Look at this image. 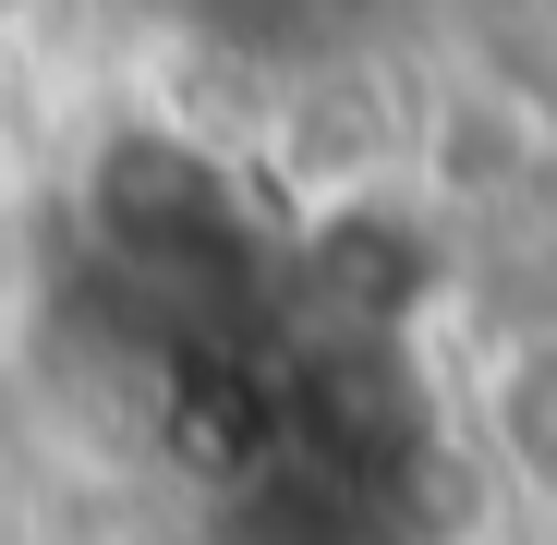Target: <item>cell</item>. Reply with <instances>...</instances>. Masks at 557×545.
<instances>
[{"instance_id": "3", "label": "cell", "mask_w": 557, "mask_h": 545, "mask_svg": "<svg viewBox=\"0 0 557 545\" xmlns=\"http://www.w3.org/2000/svg\"><path fill=\"white\" fill-rule=\"evenodd\" d=\"M0 13H13V0H0Z\"/></svg>"}, {"instance_id": "2", "label": "cell", "mask_w": 557, "mask_h": 545, "mask_svg": "<svg viewBox=\"0 0 557 545\" xmlns=\"http://www.w3.org/2000/svg\"><path fill=\"white\" fill-rule=\"evenodd\" d=\"M0 545H61V533H37L25 509H0Z\"/></svg>"}, {"instance_id": "1", "label": "cell", "mask_w": 557, "mask_h": 545, "mask_svg": "<svg viewBox=\"0 0 557 545\" xmlns=\"http://www.w3.org/2000/svg\"><path fill=\"white\" fill-rule=\"evenodd\" d=\"M473 436L533 497H557V327H521L473 363Z\"/></svg>"}]
</instances>
